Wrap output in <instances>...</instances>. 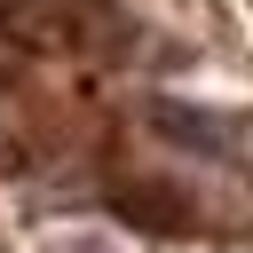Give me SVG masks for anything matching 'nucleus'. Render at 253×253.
I'll use <instances>...</instances> for the list:
<instances>
[{
	"instance_id": "f257e3e1",
	"label": "nucleus",
	"mask_w": 253,
	"mask_h": 253,
	"mask_svg": "<svg viewBox=\"0 0 253 253\" xmlns=\"http://www.w3.org/2000/svg\"><path fill=\"white\" fill-rule=\"evenodd\" d=\"M150 119H158V134H174L182 150H198V158H221V166H245V174H253V111H198V103H158Z\"/></svg>"
}]
</instances>
